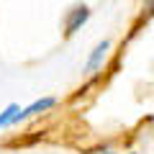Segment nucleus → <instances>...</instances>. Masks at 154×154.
Instances as JSON below:
<instances>
[{
  "label": "nucleus",
  "mask_w": 154,
  "mask_h": 154,
  "mask_svg": "<svg viewBox=\"0 0 154 154\" xmlns=\"http://www.w3.org/2000/svg\"><path fill=\"white\" fill-rule=\"evenodd\" d=\"M54 103H57L54 98H38V100H33L28 108H21L18 118H21V121H26V118H31V116H36V113H44V110H49Z\"/></svg>",
  "instance_id": "nucleus-3"
},
{
  "label": "nucleus",
  "mask_w": 154,
  "mask_h": 154,
  "mask_svg": "<svg viewBox=\"0 0 154 154\" xmlns=\"http://www.w3.org/2000/svg\"><path fill=\"white\" fill-rule=\"evenodd\" d=\"M95 154H118V152H113V149H98Z\"/></svg>",
  "instance_id": "nucleus-5"
},
{
  "label": "nucleus",
  "mask_w": 154,
  "mask_h": 154,
  "mask_svg": "<svg viewBox=\"0 0 154 154\" xmlns=\"http://www.w3.org/2000/svg\"><path fill=\"white\" fill-rule=\"evenodd\" d=\"M18 113H21V105L11 103L5 110H3V113H0V128H8V126H16V123H21Z\"/></svg>",
  "instance_id": "nucleus-4"
},
{
  "label": "nucleus",
  "mask_w": 154,
  "mask_h": 154,
  "mask_svg": "<svg viewBox=\"0 0 154 154\" xmlns=\"http://www.w3.org/2000/svg\"><path fill=\"white\" fill-rule=\"evenodd\" d=\"M88 18H90V8L88 5H75L69 13H67V21H64L67 36H75V33L88 23Z\"/></svg>",
  "instance_id": "nucleus-1"
},
{
  "label": "nucleus",
  "mask_w": 154,
  "mask_h": 154,
  "mask_svg": "<svg viewBox=\"0 0 154 154\" xmlns=\"http://www.w3.org/2000/svg\"><path fill=\"white\" fill-rule=\"evenodd\" d=\"M108 49H110V41H100V44H95V49L90 51L88 62H85V72H95V69H98V67L103 64Z\"/></svg>",
  "instance_id": "nucleus-2"
}]
</instances>
